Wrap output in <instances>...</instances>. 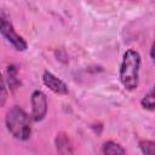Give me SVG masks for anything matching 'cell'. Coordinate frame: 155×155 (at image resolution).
<instances>
[{
    "instance_id": "cell-1",
    "label": "cell",
    "mask_w": 155,
    "mask_h": 155,
    "mask_svg": "<svg viewBox=\"0 0 155 155\" xmlns=\"http://www.w3.org/2000/svg\"><path fill=\"white\" fill-rule=\"evenodd\" d=\"M140 54L136 50H127L124 53L120 65V82L127 91H134L139 84V69H140Z\"/></svg>"
},
{
    "instance_id": "cell-2",
    "label": "cell",
    "mask_w": 155,
    "mask_h": 155,
    "mask_svg": "<svg viewBox=\"0 0 155 155\" xmlns=\"http://www.w3.org/2000/svg\"><path fill=\"white\" fill-rule=\"evenodd\" d=\"M29 115L18 105H13L6 114L5 124L7 131L12 134L13 138L18 140H27L31 134Z\"/></svg>"
},
{
    "instance_id": "cell-3",
    "label": "cell",
    "mask_w": 155,
    "mask_h": 155,
    "mask_svg": "<svg viewBox=\"0 0 155 155\" xmlns=\"http://www.w3.org/2000/svg\"><path fill=\"white\" fill-rule=\"evenodd\" d=\"M0 31L2 38L16 50V51H25L28 48V44L27 41L19 35L17 34V31L13 29V25L11 23V21L5 16L4 12H1L0 16Z\"/></svg>"
},
{
    "instance_id": "cell-4",
    "label": "cell",
    "mask_w": 155,
    "mask_h": 155,
    "mask_svg": "<svg viewBox=\"0 0 155 155\" xmlns=\"http://www.w3.org/2000/svg\"><path fill=\"white\" fill-rule=\"evenodd\" d=\"M30 103H31V120L35 122L44 120L48 109L46 94L40 90L33 91L30 97Z\"/></svg>"
},
{
    "instance_id": "cell-5",
    "label": "cell",
    "mask_w": 155,
    "mask_h": 155,
    "mask_svg": "<svg viewBox=\"0 0 155 155\" xmlns=\"http://www.w3.org/2000/svg\"><path fill=\"white\" fill-rule=\"evenodd\" d=\"M42 82L46 87H48L53 93L56 94H61V96H65L69 93V88L68 85L61 80L59 78H57L54 74H52L48 70H45L42 74Z\"/></svg>"
},
{
    "instance_id": "cell-6",
    "label": "cell",
    "mask_w": 155,
    "mask_h": 155,
    "mask_svg": "<svg viewBox=\"0 0 155 155\" xmlns=\"http://www.w3.org/2000/svg\"><path fill=\"white\" fill-rule=\"evenodd\" d=\"M54 144H56V150L59 154H73L74 153V145L68 137L67 133L59 132L57 133L54 138Z\"/></svg>"
},
{
    "instance_id": "cell-7",
    "label": "cell",
    "mask_w": 155,
    "mask_h": 155,
    "mask_svg": "<svg viewBox=\"0 0 155 155\" xmlns=\"http://www.w3.org/2000/svg\"><path fill=\"white\" fill-rule=\"evenodd\" d=\"M102 153L107 155H117V154H125L126 150L119 143L114 140H107L102 145Z\"/></svg>"
},
{
    "instance_id": "cell-8",
    "label": "cell",
    "mask_w": 155,
    "mask_h": 155,
    "mask_svg": "<svg viewBox=\"0 0 155 155\" xmlns=\"http://www.w3.org/2000/svg\"><path fill=\"white\" fill-rule=\"evenodd\" d=\"M7 78H8V88L15 91L18 86H19V79H18V70L16 68V65L11 64L7 67Z\"/></svg>"
},
{
    "instance_id": "cell-9",
    "label": "cell",
    "mask_w": 155,
    "mask_h": 155,
    "mask_svg": "<svg viewBox=\"0 0 155 155\" xmlns=\"http://www.w3.org/2000/svg\"><path fill=\"white\" fill-rule=\"evenodd\" d=\"M140 105L145 110H149V111H154L155 110V86L142 98Z\"/></svg>"
},
{
    "instance_id": "cell-10",
    "label": "cell",
    "mask_w": 155,
    "mask_h": 155,
    "mask_svg": "<svg viewBox=\"0 0 155 155\" xmlns=\"http://www.w3.org/2000/svg\"><path fill=\"white\" fill-rule=\"evenodd\" d=\"M139 149L143 154H155V142L153 140H140Z\"/></svg>"
},
{
    "instance_id": "cell-11",
    "label": "cell",
    "mask_w": 155,
    "mask_h": 155,
    "mask_svg": "<svg viewBox=\"0 0 155 155\" xmlns=\"http://www.w3.org/2000/svg\"><path fill=\"white\" fill-rule=\"evenodd\" d=\"M6 97H7V92H6V82H5V79L2 78V94H1V107L5 104Z\"/></svg>"
},
{
    "instance_id": "cell-12",
    "label": "cell",
    "mask_w": 155,
    "mask_h": 155,
    "mask_svg": "<svg viewBox=\"0 0 155 155\" xmlns=\"http://www.w3.org/2000/svg\"><path fill=\"white\" fill-rule=\"evenodd\" d=\"M150 57H151V59H153V62L155 64V42L153 44V46L150 48Z\"/></svg>"
}]
</instances>
